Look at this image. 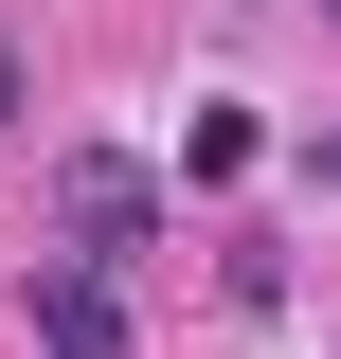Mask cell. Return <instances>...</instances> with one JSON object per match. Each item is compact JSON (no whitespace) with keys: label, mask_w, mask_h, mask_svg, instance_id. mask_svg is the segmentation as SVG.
<instances>
[{"label":"cell","mask_w":341,"mask_h":359,"mask_svg":"<svg viewBox=\"0 0 341 359\" xmlns=\"http://www.w3.org/2000/svg\"><path fill=\"white\" fill-rule=\"evenodd\" d=\"M36 198H54V252H72V269H126V252H162V216H180V198H162V162H126V144H72Z\"/></svg>","instance_id":"6da1fadb"},{"label":"cell","mask_w":341,"mask_h":359,"mask_svg":"<svg viewBox=\"0 0 341 359\" xmlns=\"http://www.w3.org/2000/svg\"><path fill=\"white\" fill-rule=\"evenodd\" d=\"M18 323H36V359H144V341H126V287H108V269H72V252H36Z\"/></svg>","instance_id":"7a4b0ae2"},{"label":"cell","mask_w":341,"mask_h":359,"mask_svg":"<svg viewBox=\"0 0 341 359\" xmlns=\"http://www.w3.org/2000/svg\"><path fill=\"white\" fill-rule=\"evenodd\" d=\"M252 162H269L252 108H198V126H180V180H252Z\"/></svg>","instance_id":"3957f363"},{"label":"cell","mask_w":341,"mask_h":359,"mask_svg":"<svg viewBox=\"0 0 341 359\" xmlns=\"http://www.w3.org/2000/svg\"><path fill=\"white\" fill-rule=\"evenodd\" d=\"M0 126H18V36H0Z\"/></svg>","instance_id":"277c9868"}]
</instances>
